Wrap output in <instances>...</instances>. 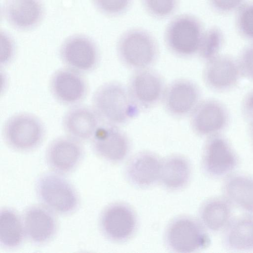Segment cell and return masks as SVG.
Instances as JSON below:
<instances>
[{
    "label": "cell",
    "instance_id": "cell-1",
    "mask_svg": "<svg viewBox=\"0 0 253 253\" xmlns=\"http://www.w3.org/2000/svg\"><path fill=\"white\" fill-rule=\"evenodd\" d=\"M92 108L101 121L114 125L124 124L139 113V108L128 88L116 82L100 85L92 100Z\"/></svg>",
    "mask_w": 253,
    "mask_h": 253
},
{
    "label": "cell",
    "instance_id": "cell-2",
    "mask_svg": "<svg viewBox=\"0 0 253 253\" xmlns=\"http://www.w3.org/2000/svg\"><path fill=\"white\" fill-rule=\"evenodd\" d=\"M117 49L122 62L136 70L148 68L155 63L158 55L154 38L140 29H131L122 35Z\"/></svg>",
    "mask_w": 253,
    "mask_h": 253
},
{
    "label": "cell",
    "instance_id": "cell-3",
    "mask_svg": "<svg viewBox=\"0 0 253 253\" xmlns=\"http://www.w3.org/2000/svg\"><path fill=\"white\" fill-rule=\"evenodd\" d=\"M36 191L43 206L53 212L67 214L79 205L78 195L74 187L58 173H48L37 181Z\"/></svg>",
    "mask_w": 253,
    "mask_h": 253
},
{
    "label": "cell",
    "instance_id": "cell-4",
    "mask_svg": "<svg viewBox=\"0 0 253 253\" xmlns=\"http://www.w3.org/2000/svg\"><path fill=\"white\" fill-rule=\"evenodd\" d=\"M204 32L200 22L193 16L179 15L168 25L165 40L169 49L181 57H189L198 53Z\"/></svg>",
    "mask_w": 253,
    "mask_h": 253
},
{
    "label": "cell",
    "instance_id": "cell-5",
    "mask_svg": "<svg viewBox=\"0 0 253 253\" xmlns=\"http://www.w3.org/2000/svg\"><path fill=\"white\" fill-rule=\"evenodd\" d=\"M2 134L5 142L10 148L27 152L41 144L44 135V128L41 121L35 115L20 113L5 121Z\"/></svg>",
    "mask_w": 253,
    "mask_h": 253
},
{
    "label": "cell",
    "instance_id": "cell-6",
    "mask_svg": "<svg viewBox=\"0 0 253 253\" xmlns=\"http://www.w3.org/2000/svg\"><path fill=\"white\" fill-rule=\"evenodd\" d=\"M169 248L178 253H191L204 249L210 238L202 225L196 219L181 217L172 221L166 233Z\"/></svg>",
    "mask_w": 253,
    "mask_h": 253
},
{
    "label": "cell",
    "instance_id": "cell-7",
    "mask_svg": "<svg viewBox=\"0 0 253 253\" xmlns=\"http://www.w3.org/2000/svg\"><path fill=\"white\" fill-rule=\"evenodd\" d=\"M59 54L66 67L82 74L93 70L99 59L95 42L89 37L81 34L66 39L61 45Z\"/></svg>",
    "mask_w": 253,
    "mask_h": 253
},
{
    "label": "cell",
    "instance_id": "cell-8",
    "mask_svg": "<svg viewBox=\"0 0 253 253\" xmlns=\"http://www.w3.org/2000/svg\"><path fill=\"white\" fill-rule=\"evenodd\" d=\"M191 115L192 129L201 136L210 137L219 134L226 128L229 122L227 108L214 99L200 102Z\"/></svg>",
    "mask_w": 253,
    "mask_h": 253
},
{
    "label": "cell",
    "instance_id": "cell-9",
    "mask_svg": "<svg viewBox=\"0 0 253 253\" xmlns=\"http://www.w3.org/2000/svg\"><path fill=\"white\" fill-rule=\"evenodd\" d=\"M166 88L161 75L147 68L136 70L132 74L127 88L139 108L149 109L163 99Z\"/></svg>",
    "mask_w": 253,
    "mask_h": 253
},
{
    "label": "cell",
    "instance_id": "cell-10",
    "mask_svg": "<svg viewBox=\"0 0 253 253\" xmlns=\"http://www.w3.org/2000/svg\"><path fill=\"white\" fill-rule=\"evenodd\" d=\"M53 97L66 105H77L85 97L88 85L82 73L67 67L56 70L49 81Z\"/></svg>",
    "mask_w": 253,
    "mask_h": 253
},
{
    "label": "cell",
    "instance_id": "cell-11",
    "mask_svg": "<svg viewBox=\"0 0 253 253\" xmlns=\"http://www.w3.org/2000/svg\"><path fill=\"white\" fill-rule=\"evenodd\" d=\"M200 91L193 82L180 79L171 83L165 89L163 97L166 110L175 117L191 114L200 102Z\"/></svg>",
    "mask_w": 253,
    "mask_h": 253
},
{
    "label": "cell",
    "instance_id": "cell-12",
    "mask_svg": "<svg viewBox=\"0 0 253 253\" xmlns=\"http://www.w3.org/2000/svg\"><path fill=\"white\" fill-rule=\"evenodd\" d=\"M241 75L238 61L229 55L221 54L207 61L203 73L206 85L217 92L233 88Z\"/></svg>",
    "mask_w": 253,
    "mask_h": 253
},
{
    "label": "cell",
    "instance_id": "cell-13",
    "mask_svg": "<svg viewBox=\"0 0 253 253\" xmlns=\"http://www.w3.org/2000/svg\"><path fill=\"white\" fill-rule=\"evenodd\" d=\"M203 166L213 177L225 175L236 167L238 158L228 141L218 135L209 137L204 150Z\"/></svg>",
    "mask_w": 253,
    "mask_h": 253
},
{
    "label": "cell",
    "instance_id": "cell-14",
    "mask_svg": "<svg viewBox=\"0 0 253 253\" xmlns=\"http://www.w3.org/2000/svg\"><path fill=\"white\" fill-rule=\"evenodd\" d=\"M95 152L111 162L123 160L130 147L128 138L117 126L106 124L100 126L91 139Z\"/></svg>",
    "mask_w": 253,
    "mask_h": 253
},
{
    "label": "cell",
    "instance_id": "cell-15",
    "mask_svg": "<svg viewBox=\"0 0 253 253\" xmlns=\"http://www.w3.org/2000/svg\"><path fill=\"white\" fill-rule=\"evenodd\" d=\"M101 229L110 240L122 242L128 239L136 227L135 215L128 206L114 204L103 211L100 220Z\"/></svg>",
    "mask_w": 253,
    "mask_h": 253
},
{
    "label": "cell",
    "instance_id": "cell-16",
    "mask_svg": "<svg viewBox=\"0 0 253 253\" xmlns=\"http://www.w3.org/2000/svg\"><path fill=\"white\" fill-rule=\"evenodd\" d=\"M83 154L81 142L68 135L54 139L48 145L46 159L49 167L58 173L73 170Z\"/></svg>",
    "mask_w": 253,
    "mask_h": 253
},
{
    "label": "cell",
    "instance_id": "cell-17",
    "mask_svg": "<svg viewBox=\"0 0 253 253\" xmlns=\"http://www.w3.org/2000/svg\"><path fill=\"white\" fill-rule=\"evenodd\" d=\"M53 212L44 206H33L25 211L23 221L25 235L33 243L44 244L54 237L57 223Z\"/></svg>",
    "mask_w": 253,
    "mask_h": 253
},
{
    "label": "cell",
    "instance_id": "cell-18",
    "mask_svg": "<svg viewBox=\"0 0 253 253\" xmlns=\"http://www.w3.org/2000/svg\"><path fill=\"white\" fill-rule=\"evenodd\" d=\"M100 121L93 108L77 105L65 114L62 125L67 135L82 142L92 139Z\"/></svg>",
    "mask_w": 253,
    "mask_h": 253
},
{
    "label": "cell",
    "instance_id": "cell-19",
    "mask_svg": "<svg viewBox=\"0 0 253 253\" xmlns=\"http://www.w3.org/2000/svg\"><path fill=\"white\" fill-rule=\"evenodd\" d=\"M3 12L12 27L28 30L38 25L42 19L43 7L41 0H5Z\"/></svg>",
    "mask_w": 253,
    "mask_h": 253
},
{
    "label": "cell",
    "instance_id": "cell-20",
    "mask_svg": "<svg viewBox=\"0 0 253 253\" xmlns=\"http://www.w3.org/2000/svg\"><path fill=\"white\" fill-rule=\"evenodd\" d=\"M162 162L157 156L149 152L135 155L126 169L129 181L139 187L150 186L160 178Z\"/></svg>",
    "mask_w": 253,
    "mask_h": 253
},
{
    "label": "cell",
    "instance_id": "cell-21",
    "mask_svg": "<svg viewBox=\"0 0 253 253\" xmlns=\"http://www.w3.org/2000/svg\"><path fill=\"white\" fill-rule=\"evenodd\" d=\"M191 168L187 160L179 155H173L162 162L159 179L170 190L184 187L189 180Z\"/></svg>",
    "mask_w": 253,
    "mask_h": 253
},
{
    "label": "cell",
    "instance_id": "cell-22",
    "mask_svg": "<svg viewBox=\"0 0 253 253\" xmlns=\"http://www.w3.org/2000/svg\"><path fill=\"white\" fill-rule=\"evenodd\" d=\"M227 198L235 205L253 212V179L244 175L228 178L223 186Z\"/></svg>",
    "mask_w": 253,
    "mask_h": 253
},
{
    "label": "cell",
    "instance_id": "cell-23",
    "mask_svg": "<svg viewBox=\"0 0 253 253\" xmlns=\"http://www.w3.org/2000/svg\"><path fill=\"white\" fill-rule=\"evenodd\" d=\"M25 235L23 222L13 210L5 208L0 212V242L8 248L19 246Z\"/></svg>",
    "mask_w": 253,
    "mask_h": 253
},
{
    "label": "cell",
    "instance_id": "cell-24",
    "mask_svg": "<svg viewBox=\"0 0 253 253\" xmlns=\"http://www.w3.org/2000/svg\"><path fill=\"white\" fill-rule=\"evenodd\" d=\"M225 242L233 250L253 249V217L245 216L234 220L226 232Z\"/></svg>",
    "mask_w": 253,
    "mask_h": 253
},
{
    "label": "cell",
    "instance_id": "cell-25",
    "mask_svg": "<svg viewBox=\"0 0 253 253\" xmlns=\"http://www.w3.org/2000/svg\"><path fill=\"white\" fill-rule=\"evenodd\" d=\"M231 214V209L228 203L218 198L206 202L200 211L203 224L212 231H218L225 228L229 222Z\"/></svg>",
    "mask_w": 253,
    "mask_h": 253
},
{
    "label": "cell",
    "instance_id": "cell-26",
    "mask_svg": "<svg viewBox=\"0 0 253 253\" xmlns=\"http://www.w3.org/2000/svg\"><path fill=\"white\" fill-rule=\"evenodd\" d=\"M223 41L221 31L216 27L211 28L204 32L198 54L207 62L219 54Z\"/></svg>",
    "mask_w": 253,
    "mask_h": 253
},
{
    "label": "cell",
    "instance_id": "cell-27",
    "mask_svg": "<svg viewBox=\"0 0 253 253\" xmlns=\"http://www.w3.org/2000/svg\"><path fill=\"white\" fill-rule=\"evenodd\" d=\"M145 10L157 18L169 16L175 10L178 0H141Z\"/></svg>",
    "mask_w": 253,
    "mask_h": 253
},
{
    "label": "cell",
    "instance_id": "cell-28",
    "mask_svg": "<svg viewBox=\"0 0 253 253\" xmlns=\"http://www.w3.org/2000/svg\"><path fill=\"white\" fill-rule=\"evenodd\" d=\"M237 29L245 38L253 42V3L243 4L236 18Z\"/></svg>",
    "mask_w": 253,
    "mask_h": 253
},
{
    "label": "cell",
    "instance_id": "cell-29",
    "mask_svg": "<svg viewBox=\"0 0 253 253\" xmlns=\"http://www.w3.org/2000/svg\"><path fill=\"white\" fill-rule=\"evenodd\" d=\"M95 7L108 16H118L126 12L132 0H91Z\"/></svg>",
    "mask_w": 253,
    "mask_h": 253
},
{
    "label": "cell",
    "instance_id": "cell-30",
    "mask_svg": "<svg viewBox=\"0 0 253 253\" xmlns=\"http://www.w3.org/2000/svg\"><path fill=\"white\" fill-rule=\"evenodd\" d=\"M237 61L242 75L253 81V42L242 50Z\"/></svg>",
    "mask_w": 253,
    "mask_h": 253
},
{
    "label": "cell",
    "instance_id": "cell-31",
    "mask_svg": "<svg viewBox=\"0 0 253 253\" xmlns=\"http://www.w3.org/2000/svg\"><path fill=\"white\" fill-rule=\"evenodd\" d=\"M244 0H208L214 10L221 13L231 12L239 9Z\"/></svg>",
    "mask_w": 253,
    "mask_h": 253
},
{
    "label": "cell",
    "instance_id": "cell-32",
    "mask_svg": "<svg viewBox=\"0 0 253 253\" xmlns=\"http://www.w3.org/2000/svg\"><path fill=\"white\" fill-rule=\"evenodd\" d=\"M1 54H3L4 63L7 62L12 56L14 52V44L11 39L6 33L0 32Z\"/></svg>",
    "mask_w": 253,
    "mask_h": 253
},
{
    "label": "cell",
    "instance_id": "cell-33",
    "mask_svg": "<svg viewBox=\"0 0 253 253\" xmlns=\"http://www.w3.org/2000/svg\"><path fill=\"white\" fill-rule=\"evenodd\" d=\"M241 110L245 119L249 123L253 122V89L250 91L244 97L242 103Z\"/></svg>",
    "mask_w": 253,
    "mask_h": 253
},
{
    "label": "cell",
    "instance_id": "cell-34",
    "mask_svg": "<svg viewBox=\"0 0 253 253\" xmlns=\"http://www.w3.org/2000/svg\"><path fill=\"white\" fill-rule=\"evenodd\" d=\"M249 127V133L251 140L253 145V122H250Z\"/></svg>",
    "mask_w": 253,
    "mask_h": 253
}]
</instances>
